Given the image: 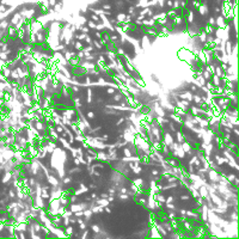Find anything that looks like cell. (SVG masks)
Listing matches in <instances>:
<instances>
[{
  "label": "cell",
  "instance_id": "1",
  "mask_svg": "<svg viewBox=\"0 0 239 239\" xmlns=\"http://www.w3.org/2000/svg\"><path fill=\"white\" fill-rule=\"evenodd\" d=\"M49 182H50V183H52V184H54V185H56V184H57V181H56V179H55L54 177H52V176H50V177H49Z\"/></svg>",
  "mask_w": 239,
  "mask_h": 239
},
{
  "label": "cell",
  "instance_id": "2",
  "mask_svg": "<svg viewBox=\"0 0 239 239\" xmlns=\"http://www.w3.org/2000/svg\"><path fill=\"white\" fill-rule=\"evenodd\" d=\"M76 47H77V49H83V46L80 42H76Z\"/></svg>",
  "mask_w": 239,
  "mask_h": 239
},
{
  "label": "cell",
  "instance_id": "3",
  "mask_svg": "<svg viewBox=\"0 0 239 239\" xmlns=\"http://www.w3.org/2000/svg\"><path fill=\"white\" fill-rule=\"evenodd\" d=\"M83 215H84L83 212H77V213H76V216H77V218H80V216H83Z\"/></svg>",
  "mask_w": 239,
  "mask_h": 239
},
{
  "label": "cell",
  "instance_id": "4",
  "mask_svg": "<svg viewBox=\"0 0 239 239\" xmlns=\"http://www.w3.org/2000/svg\"><path fill=\"white\" fill-rule=\"evenodd\" d=\"M194 99H195V102H196V103H200V102H201V98L199 97V96H195V97H194Z\"/></svg>",
  "mask_w": 239,
  "mask_h": 239
},
{
  "label": "cell",
  "instance_id": "5",
  "mask_svg": "<svg viewBox=\"0 0 239 239\" xmlns=\"http://www.w3.org/2000/svg\"><path fill=\"white\" fill-rule=\"evenodd\" d=\"M117 19H118V21H121V22H123L124 16H123V15H120V16H118V17H117Z\"/></svg>",
  "mask_w": 239,
  "mask_h": 239
},
{
  "label": "cell",
  "instance_id": "6",
  "mask_svg": "<svg viewBox=\"0 0 239 239\" xmlns=\"http://www.w3.org/2000/svg\"><path fill=\"white\" fill-rule=\"evenodd\" d=\"M87 24H89V26H90V28H96V25H94V23H93V22H91V21H90V22H89V23H87Z\"/></svg>",
  "mask_w": 239,
  "mask_h": 239
},
{
  "label": "cell",
  "instance_id": "7",
  "mask_svg": "<svg viewBox=\"0 0 239 239\" xmlns=\"http://www.w3.org/2000/svg\"><path fill=\"white\" fill-rule=\"evenodd\" d=\"M118 99H121V94H116V96H115V100H116V102H118Z\"/></svg>",
  "mask_w": 239,
  "mask_h": 239
},
{
  "label": "cell",
  "instance_id": "8",
  "mask_svg": "<svg viewBox=\"0 0 239 239\" xmlns=\"http://www.w3.org/2000/svg\"><path fill=\"white\" fill-rule=\"evenodd\" d=\"M90 214H92V213H91L90 210H86V212L84 213V215H86V216H90Z\"/></svg>",
  "mask_w": 239,
  "mask_h": 239
},
{
  "label": "cell",
  "instance_id": "9",
  "mask_svg": "<svg viewBox=\"0 0 239 239\" xmlns=\"http://www.w3.org/2000/svg\"><path fill=\"white\" fill-rule=\"evenodd\" d=\"M84 37H85V35H79V36H78V39H83Z\"/></svg>",
  "mask_w": 239,
  "mask_h": 239
},
{
  "label": "cell",
  "instance_id": "10",
  "mask_svg": "<svg viewBox=\"0 0 239 239\" xmlns=\"http://www.w3.org/2000/svg\"><path fill=\"white\" fill-rule=\"evenodd\" d=\"M114 91H115L114 89H109V90H108V92H109V93H114Z\"/></svg>",
  "mask_w": 239,
  "mask_h": 239
},
{
  "label": "cell",
  "instance_id": "11",
  "mask_svg": "<svg viewBox=\"0 0 239 239\" xmlns=\"http://www.w3.org/2000/svg\"><path fill=\"white\" fill-rule=\"evenodd\" d=\"M191 90H193V91H196V86H194L193 85V86H191Z\"/></svg>",
  "mask_w": 239,
  "mask_h": 239
},
{
  "label": "cell",
  "instance_id": "12",
  "mask_svg": "<svg viewBox=\"0 0 239 239\" xmlns=\"http://www.w3.org/2000/svg\"><path fill=\"white\" fill-rule=\"evenodd\" d=\"M113 200H114V197H113V196H110V197H109V199H108L109 202H110V201H113Z\"/></svg>",
  "mask_w": 239,
  "mask_h": 239
},
{
  "label": "cell",
  "instance_id": "13",
  "mask_svg": "<svg viewBox=\"0 0 239 239\" xmlns=\"http://www.w3.org/2000/svg\"><path fill=\"white\" fill-rule=\"evenodd\" d=\"M87 115H89V117H93V114H92V113H89Z\"/></svg>",
  "mask_w": 239,
  "mask_h": 239
},
{
  "label": "cell",
  "instance_id": "14",
  "mask_svg": "<svg viewBox=\"0 0 239 239\" xmlns=\"http://www.w3.org/2000/svg\"><path fill=\"white\" fill-rule=\"evenodd\" d=\"M121 199H127V195H121Z\"/></svg>",
  "mask_w": 239,
  "mask_h": 239
}]
</instances>
